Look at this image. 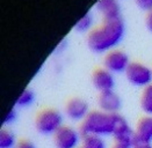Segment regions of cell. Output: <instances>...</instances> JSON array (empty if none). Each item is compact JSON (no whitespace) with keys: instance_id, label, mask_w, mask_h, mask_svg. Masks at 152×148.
Wrapping results in <instances>:
<instances>
[{"instance_id":"1","label":"cell","mask_w":152,"mask_h":148,"mask_svg":"<svg viewBox=\"0 0 152 148\" xmlns=\"http://www.w3.org/2000/svg\"><path fill=\"white\" fill-rule=\"evenodd\" d=\"M124 23L122 19L103 21L99 27L93 28L87 35V45L96 53H107L114 50L124 37Z\"/></svg>"},{"instance_id":"2","label":"cell","mask_w":152,"mask_h":148,"mask_svg":"<svg viewBox=\"0 0 152 148\" xmlns=\"http://www.w3.org/2000/svg\"><path fill=\"white\" fill-rule=\"evenodd\" d=\"M120 117L121 115L118 113H107L101 110L91 111L81 122L79 132L83 136H113Z\"/></svg>"},{"instance_id":"3","label":"cell","mask_w":152,"mask_h":148,"mask_svg":"<svg viewBox=\"0 0 152 148\" xmlns=\"http://www.w3.org/2000/svg\"><path fill=\"white\" fill-rule=\"evenodd\" d=\"M63 126V116L55 109H44L38 112L35 119V127L41 134H55Z\"/></svg>"},{"instance_id":"4","label":"cell","mask_w":152,"mask_h":148,"mask_svg":"<svg viewBox=\"0 0 152 148\" xmlns=\"http://www.w3.org/2000/svg\"><path fill=\"white\" fill-rule=\"evenodd\" d=\"M124 74L128 81L136 87L145 88L152 83V70L145 64L138 62H130Z\"/></svg>"},{"instance_id":"5","label":"cell","mask_w":152,"mask_h":148,"mask_svg":"<svg viewBox=\"0 0 152 148\" xmlns=\"http://www.w3.org/2000/svg\"><path fill=\"white\" fill-rule=\"evenodd\" d=\"M80 132L71 126L63 125L55 134L53 141L56 148H78L80 144Z\"/></svg>"},{"instance_id":"6","label":"cell","mask_w":152,"mask_h":148,"mask_svg":"<svg viewBox=\"0 0 152 148\" xmlns=\"http://www.w3.org/2000/svg\"><path fill=\"white\" fill-rule=\"evenodd\" d=\"M130 64L128 54L122 50L114 49L104 54L103 58V65L104 68L110 71L112 73H122L126 72Z\"/></svg>"},{"instance_id":"7","label":"cell","mask_w":152,"mask_h":148,"mask_svg":"<svg viewBox=\"0 0 152 148\" xmlns=\"http://www.w3.org/2000/svg\"><path fill=\"white\" fill-rule=\"evenodd\" d=\"M113 136H114L115 144L122 145V146H126V147L129 148L134 147V145L136 142L135 130H132L130 127V125L127 122V119L123 116L120 117Z\"/></svg>"},{"instance_id":"8","label":"cell","mask_w":152,"mask_h":148,"mask_svg":"<svg viewBox=\"0 0 152 148\" xmlns=\"http://www.w3.org/2000/svg\"><path fill=\"white\" fill-rule=\"evenodd\" d=\"M91 112L88 103L80 97L71 99L65 105V115L73 122H83Z\"/></svg>"},{"instance_id":"9","label":"cell","mask_w":152,"mask_h":148,"mask_svg":"<svg viewBox=\"0 0 152 148\" xmlns=\"http://www.w3.org/2000/svg\"><path fill=\"white\" fill-rule=\"evenodd\" d=\"M92 82L100 93L114 90L115 87V78L114 74L107 68H98L93 72L92 75Z\"/></svg>"},{"instance_id":"10","label":"cell","mask_w":152,"mask_h":148,"mask_svg":"<svg viewBox=\"0 0 152 148\" xmlns=\"http://www.w3.org/2000/svg\"><path fill=\"white\" fill-rule=\"evenodd\" d=\"M98 104H99L100 110L103 112L117 113L118 110L121 109L122 101L114 90H110V91L100 93L99 99H98Z\"/></svg>"},{"instance_id":"11","label":"cell","mask_w":152,"mask_h":148,"mask_svg":"<svg viewBox=\"0 0 152 148\" xmlns=\"http://www.w3.org/2000/svg\"><path fill=\"white\" fill-rule=\"evenodd\" d=\"M95 7L103 17V21L121 19V7L117 0H98Z\"/></svg>"},{"instance_id":"12","label":"cell","mask_w":152,"mask_h":148,"mask_svg":"<svg viewBox=\"0 0 152 148\" xmlns=\"http://www.w3.org/2000/svg\"><path fill=\"white\" fill-rule=\"evenodd\" d=\"M136 142H152V116L142 117L136 125L135 130Z\"/></svg>"},{"instance_id":"13","label":"cell","mask_w":152,"mask_h":148,"mask_svg":"<svg viewBox=\"0 0 152 148\" xmlns=\"http://www.w3.org/2000/svg\"><path fill=\"white\" fill-rule=\"evenodd\" d=\"M140 108L146 116H152V83L143 88L140 99Z\"/></svg>"},{"instance_id":"14","label":"cell","mask_w":152,"mask_h":148,"mask_svg":"<svg viewBox=\"0 0 152 148\" xmlns=\"http://www.w3.org/2000/svg\"><path fill=\"white\" fill-rule=\"evenodd\" d=\"M81 148H106V142L99 136H83Z\"/></svg>"},{"instance_id":"15","label":"cell","mask_w":152,"mask_h":148,"mask_svg":"<svg viewBox=\"0 0 152 148\" xmlns=\"http://www.w3.org/2000/svg\"><path fill=\"white\" fill-rule=\"evenodd\" d=\"M93 15L91 12H87L86 14H84L81 16V19H79V21L75 25V29L77 31H80V33H86V31H91L92 29V25H93Z\"/></svg>"},{"instance_id":"16","label":"cell","mask_w":152,"mask_h":148,"mask_svg":"<svg viewBox=\"0 0 152 148\" xmlns=\"http://www.w3.org/2000/svg\"><path fill=\"white\" fill-rule=\"evenodd\" d=\"M35 99V95H34V91L29 88L25 89L16 99V105L18 107H21V108H26V107H29L33 104Z\"/></svg>"},{"instance_id":"17","label":"cell","mask_w":152,"mask_h":148,"mask_svg":"<svg viewBox=\"0 0 152 148\" xmlns=\"http://www.w3.org/2000/svg\"><path fill=\"white\" fill-rule=\"evenodd\" d=\"M16 145L15 136L8 130L0 131V148H14Z\"/></svg>"},{"instance_id":"18","label":"cell","mask_w":152,"mask_h":148,"mask_svg":"<svg viewBox=\"0 0 152 148\" xmlns=\"http://www.w3.org/2000/svg\"><path fill=\"white\" fill-rule=\"evenodd\" d=\"M135 1L142 11H145L148 13L152 11V0H135Z\"/></svg>"},{"instance_id":"19","label":"cell","mask_w":152,"mask_h":148,"mask_svg":"<svg viewBox=\"0 0 152 148\" xmlns=\"http://www.w3.org/2000/svg\"><path fill=\"white\" fill-rule=\"evenodd\" d=\"M15 118H16V111L14 110V109H11V110L5 115L2 122H4V124H11L15 120Z\"/></svg>"},{"instance_id":"20","label":"cell","mask_w":152,"mask_h":148,"mask_svg":"<svg viewBox=\"0 0 152 148\" xmlns=\"http://www.w3.org/2000/svg\"><path fill=\"white\" fill-rule=\"evenodd\" d=\"M16 148H35L34 144L31 141H28V140H21L18 145Z\"/></svg>"},{"instance_id":"21","label":"cell","mask_w":152,"mask_h":148,"mask_svg":"<svg viewBox=\"0 0 152 148\" xmlns=\"http://www.w3.org/2000/svg\"><path fill=\"white\" fill-rule=\"evenodd\" d=\"M132 148H152V144H146V142H135Z\"/></svg>"},{"instance_id":"22","label":"cell","mask_w":152,"mask_h":148,"mask_svg":"<svg viewBox=\"0 0 152 148\" xmlns=\"http://www.w3.org/2000/svg\"><path fill=\"white\" fill-rule=\"evenodd\" d=\"M146 25H148L149 30L152 31V11L148 13V16H146Z\"/></svg>"},{"instance_id":"23","label":"cell","mask_w":152,"mask_h":148,"mask_svg":"<svg viewBox=\"0 0 152 148\" xmlns=\"http://www.w3.org/2000/svg\"><path fill=\"white\" fill-rule=\"evenodd\" d=\"M112 148H129V147H126V146H122V145H117V144H115Z\"/></svg>"}]
</instances>
